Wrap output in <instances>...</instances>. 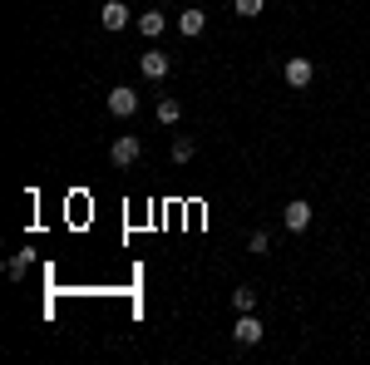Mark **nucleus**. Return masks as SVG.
<instances>
[{"instance_id":"f257e3e1","label":"nucleus","mask_w":370,"mask_h":365,"mask_svg":"<svg viewBox=\"0 0 370 365\" xmlns=\"http://www.w3.org/2000/svg\"><path fill=\"white\" fill-rule=\"evenodd\" d=\"M138 153H143V143H138L134 134H124V138H114V143H109V163H114V168H134V163H138Z\"/></svg>"},{"instance_id":"f03ea898","label":"nucleus","mask_w":370,"mask_h":365,"mask_svg":"<svg viewBox=\"0 0 370 365\" xmlns=\"http://www.w3.org/2000/svg\"><path fill=\"white\" fill-rule=\"evenodd\" d=\"M281 222H286V232H306V227H311V202H306V197H291V202L281 207Z\"/></svg>"},{"instance_id":"7ed1b4c3","label":"nucleus","mask_w":370,"mask_h":365,"mask_svg":"<svg viewBox=\"0 0 370 365\" xmlns=\"http://www.w3.org/2000/svg\"><path fill=\"white\" fill-rule=\"evenodd\" d=\"M232 341H237V346H257V341H262V321H257L252 311H237V326H232Z\"/></svg>"},{"instance_id":"20e7f679","label":"nucleus","mask_w":370,"mask_h":365,"mask_svg":"<svg viewBox=\"0 0 370 365\" xmlns=\"http://www.w3.org/2000/svg\"><path fill=\"white\" fill-rule=\"evenodd\" d=\"M311 80H316V65H311L306 55H296V60H286V85H291V89H306Z\"/></svg>"},{"instance_id":"39448f33","label":"nucleus","mask_w":370,"mask_h":365,"mask_svg":"<svg viewBox=\"0 0 370 365\" xmlns=\"http://www.w3.org/2000/svg\"><path fill=\"white\" fill-rule=\"evenodd\" d=\"M134 109H138V94L129 89V85H119V89H109V114H114V119H129Z\"/></svg>"},{"instance_id":"423d86ee","label":"nucleus","mask_w":370,"mask_h":365,"mask_svg":"<svg viewBox=\"0 0 370 365\" xmlns=\"http://www.w3.org/2000/svg\"><path fill=\"white\" fill-rule=\"evenodd\" d=\"M129 20H134V10H129L124 0H109V5L99 10V25H104V30H124Z\"/></svg>"},{"instance_id":"0eeeda50","label":"nucleus","mask_w":370,"mask_h":365,"mask_svg":"<svg viewBox=\"0 0 370 365\" xmlns=\"http://www.w3.org/2000/svg\"><path fill=\"white\" fill-rule=\"evenodd\" d=\"M202 25H207V15H202L197 5H187L183 15H178V35H183V40H192V35H202Z\"/></svg>"},{"instance_id":"6e6552de","label":"nucleus","mask_w":370,"mask_h":365,"mask_svg":"<svg viewBox=\"0 0 370 365\" xmlns=\"http://www.w3.org/2000/svg\"><path fill=\"white\" fill-rule=\"evenodd\" d=\"M138 70H143V80H163V75H168V55H163V50H148V55L138 60Z\"/></svg>"},{"instance_id":"1a4fd4ad","label":"nucleus","mask_w":370,"mask_h":365,"mask_svg":"<svg viewBox=\"0 0 370 365\" xmlns=\"http://www.w3.org/2000/svg\"><path fill=\"white\" fill-rule=\"evenodd\" d=\"M163 25H168V20H163L158 10H148V15H138V30H143V40H158V35H163Z\"/></svg>"},{"instance_id":"9d476101","label":"nucleus","mask_w":370,"mask_h":365,"mask_svg":"<svg viewBox=\"0 0 370 365\" xmlns=\"http://www.w3.org/2000/svg\"><path fill=\"white\" fill-rule=\"evenodd\" d=\"M232 306H237V311H257V291H252V286H237V291H232Z\"/></svg>"},{"instance_id":"9b49d317","label":"nucleus","mask_w":370,"mask_h":365,"mask_svg":"<svg viewBox=\"0 0 370 365\" xmlns=\"http://www.w3.org/2000/svg\"><path fill=\"white\" fill-rule=\"evenodd\" d=\"M25 272H30V252H15V257L5 262V276H15V281H20Z\"/></svg>"},{"instance_id":"f8f14e48","label":"nucleus","mask_w":370,"mask_h":365,"mask_svg":"<svg viewBox=\"0 0 370 365\" xmlns=\"http://www.w3.org/2000/svg\"><path fill=\"white\" fill-rule=\"evenodd\" d=\"M178 114H183L178 99H163V104H158V124H178Z\"/></svg>"},{"instance_id":"ddd939ff","label":"nucleus","mask_w":370,"mask_h":365,"mask_svg":"<svg viewBox=\"0 0 370 365\" xmlns=\"http://www.w3.org/2000/svg\"><path fill=\"white\" fill-rule=\"evenodd\" d=\"M247 252H252V257H267V252H272V237H267V232H252V237H247Z\"/></svg>"},{"instance_id":"4468645a","label":"nucleus","mask_w":370,"mask_h":365,"mask_svg":"<svg viewBox=\"0 0 370 365\" xmlns=\"http://www.w3.org/2000/svg\"><path fill=\"white\" fill-rule=\"evenodd\" d=\"M192 153H197V143H192V138H173V163H187Z\"/></svg>"},{"instance_id":"2eb2a0df","label":"nucleus","mask_w":370,"mask_h":365,"mask_svg":"<svg viewBox=\"0 0 370 365\" xmlns=\"http://www.w3.org/2000/svg\"><path fill=\"white\" fill-rule=\"evenodd\" d=\"M267 10V0H237V15L242 20H252V15H262Z\"/></svg>"},{"instance_id":"dca6fc26","label":"nucleus","mask_w":370,"mask_h":365,"mask_svg":"<svg viewBox=\"0 0 370 365\" xmlns=\"http://www.w3.org/2000/svg\"><path fill=\"white\" fill-rule=\"evenodd\" d=\"M187 5H197V0H187Z\"/></svg>"}]
</instances>
